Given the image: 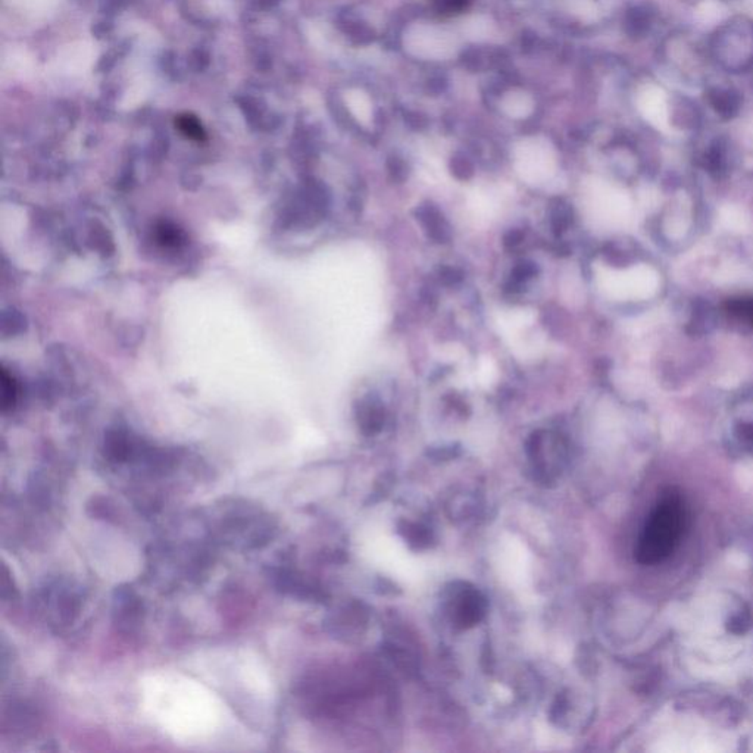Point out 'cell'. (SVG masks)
<instances>
[{
    "mask_svg": "<svg viewBox=\"0 0 753 753\" xmlns=\"http://www.w3.org/2000/svg\"><path fill=\"white\" fill-rule=\"evenodd\" d=\"M687 521L684 502L678 493H665L640 534L635 559L645 565L662 562L673 554L680 543Z\"/></svg>",
    "mask_w": 753,
    "mask_h": 753,
    "instance_id": "obj_1",
    "label": "cell"
},
{
    "mask_svg": "<svg viewBox=\"0 0 753 753\" xmlns=\"http://www.w3.org/2000/svg\"><path fill=\"white\" fill-rule=\"evenodd\" d=\"M708 100L714 111L724 120H731L742 108V97L733 89L716 87L708 92Z\"/></svg>",
    "mask_w": 753,
    "mask_h": 753,
    "instance_id": "obj_2",
    "label": "cell"
},
{
    "mask_svg": "<svg viewBox=\"0 0 753 753\" xmlns=\"http://www.w3.org/2000/svg\"><path fill=\"white\" fill-rule=\"evenodd\" d=\"M175 125H177L178 131L182 134V136L186 139H189V140H193V142H205L206 140L205 128H204L202 123L199 121L197 116H194L193 113H181V115H178L177 120H175Z\"/></svg>",
    "mask_w": 753,
    "mask_h": 753,
    "instance_id": "obj_3",
    "label": "cell"
},
{
    "mask_svg": "<svg viewBox=\"0 0 753 753\" xmlns=\"http://www.w3.org/2000/svg\"><path fill=\"white\" fill-rule=\"evenodd\" d=\"M652 12L647 8H634L627 18V31L633 37H643L652 27Z\"/></svg>",
    "mask_w": 753,
    "mask_h": 753,
    "instance_id": "obj_4",
    "label": "cell"
},
{
    "mask_svg": "<svg viewBox=\"0 0 753 753\" xmlns=\"http://www.w3.org/2000/svg\"><path fill=\"white\" fill-rule=\"evenodd\" d=\"M428 2L437 13L452 16L465 12L473 4V0H428Z\"/></svg>",
    "mask_w": 753,
    "mask_h": 753,
    "instance_id": "obj_5",
    "label": "cell"
},
{
    "mask_svg": "<svg viewBox=\"0 0 753 753\" xmlns=\"http://www.w3.org/2000/svg\"><path fill=\"white\" fill-rule=\"evenodd\" d=\"M728 308L734 315L745 318V320H747L753 325V299L734 300V302L728 305Z\"/></svg>",
    "mask_w": 753,
    "mask_h": 753,
    "instance_id": "obj_6",
    "label": "cell"
}]
</instances>
